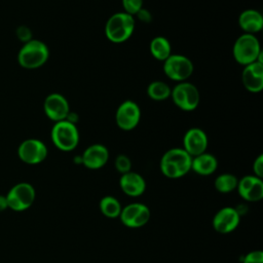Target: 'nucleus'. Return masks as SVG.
<instances>
[{
  "instance_id": "15",
  "label": "nucleus",
  "mask_w": 263,
  "mask_h": 263,
  "mask_svg": "<svg viewBox=\"0 0 263 263\" xmlns=\"http://www.w3.org/2000/svg\"><path fill=\"white\" fill-rule=\"evenodd\" d=\"M239 195L248 201H258L263 197V181L256 176H245L237 182Z\"/></svg>"
},
{
  "instance_id": "5",
  "label": "nucleus",
  "mask_w": 263,
  "mask_h": 263,
  "mask_svg": "<svg viewBox=\"0 0 263 263\" xmlns=\"http://www.w3.org/2000/svg\"><path fill=\"white\" fill-rule=\"evenodd\" d=\"M50 137L53 145L66 152L74 150L79 143V132L75 123L67 119L54 122Z\"/></svg>"
},
{
  "instance_id": "25",
  "label": "nucleus",
  "mask_w": 263,
  "mask_h": 263,
  "mask_svg": "<svg viewBox=\"0 0 263 263\" xmlns=\"http://www.w3.org/2000/svg\"><path fill=\"white\" fill-rule=\"evenodd\" d=\"M124 12L135 15L143 8V0H121Z\"/></svg>"
},
{
  "instance_id": "16",
  "label": "nucleus",
  "mask_w": 263,
  "mask_h": 263,
  "mask_svg": "<svg viewBox=\"0 0 263 263\" xmlns=\"http://www.w3.org/2000/svg\"><path fill=\"white\" fill-rule=\"evenodd\" d=\"M245 88L251 92H259L263 88V63L254 62L245 66L241 73Z\"/></svg>"
},
{
  "instance_id": "3",
  "label": "nucleus",
  "mask_w": 263,
  "mask_h": 263,
  "mask_svg": "<svg viewBox=\"0 0 263 263\" xmlns=\"http://www.w3.org/2000/svg\"><path fill=\"white\" fill-rule=\"evenodd\" d=\"M135 18L126 12L112 14L105 25V35L114 43H121L129 39L135 30Z\"/></svg>"
},
{
  "instance_id": "4",
  "label": "nucleus",
  "mask_w": 263,
  "mask_h": 263,
  "mask_svg": "<svg viewBox=\"0 0 263 263\" xmlns=\"http://www.w3.org/2000/svg\"><path fill=\"white\" fill-rule=\"evenodd\" d=\"M233 57L234 60L242 65L247 66L254 62H262V50L260 42L255 35L243 33L240 35L233 44Z\"/></svg>"
},
{
  "instance_id": "8",
  "label": "nucleus",
  "mask_w": 263,
  "mask_h": 263,
  "mask_svg": "<svg viewBox=\"0 0 263 263\" xmlns=\"http://www.w3.org/2000/svg\"><path fill=\"white\" fill-rule=\"evenodd\" d=\"M191 60L183 54L172 53L163 62V72L172 80L177 82L186 81L193 73Z\"/></svg>"
},
{
  "instance_id": "10",
  "label": "nucleus",
  "mask_w": 263,
  "mask_h": 263,
  "mask_svg": "<svg viewBox=\"0 0 263 263\" xmlns=\"http://www.w3.org/2000/svg\"><path fill=\"white\" fill-rule=\"evenodd\" d=\"M17 156L27 164H38L46 158L47 147L38 139H27L20 144Z\"/></svg>"
},
{
  "instance_id": "29",
  "label": "nucleus",
  "mask_w": 263,
  "mask_h": 263,
  "mask_svg": "<svg viewBox=\"0 0 263 263\" xmlns=\"http://www.w3.org/2000/svg\"><path fill=\"white\" fill-rule=\"evenodd\" d=\"M253 172H254V176L258 177V178H262L263 176V155H259L254 163H253Z\"/></svg>"
},
{
  "instance_id": "6",
  "label": "nucleus",
  "mask_w": 263,
  "mask_h": 263,
  "mask_svg": "<svg viewBox=\"0 0 263 263\" xmlns=\"http://www.w3.org/2000/svg\"><path fill=\"white\" fill-rule=\"evenodd\" d=\"M5 196L8 209L14 212H23L32 206L36 192L30 183L21 182L12 186Z\"/></svg>"
},
{
  "instance_id": "26",
  "label": "nucleus",
  "mask_w": 263,
  "mask_h": 263,
  "mask_svg": "<svg viewBox=\"0 0 263 263\" xmlns=\"http://www.w3.org/2000/svg\"><path fill=\"white\" fill-rule=\"evenodd\" d=\"M115 167L121 175L130 172V168H132L130 159L126 155H123V154L118 155L115 159Z\"/></svg>"
},
{
  "instance_id": "14",
  "label": "nucleus",
  "mask_w": 263,
  "mask_h": 263,
  "mask_svg": "<svg viewBox=\"0 0 263 263\" xmlns=\"http://www.w3.org/2000/svg\"><path fill=\"white\" fill-rule=\"evenodd\" d=\"M239 212L233 208L226 206L221 209L213 219V226L219 233H229L239 224Z\"/></svg>"
},
{
  "instance_id": "21",
  "label": "nucleus",
  "mask_w": 263,
  "mask_h": 263,
  "mask_svg": "<svg viewBox=\"0 0 263 263\" xmlns=\"http://www.w3.org/2000/svg\"><path fill=\"white\" fill-rule=\"evenodd\" d=\"M150 52L158 61H165L172 54V47L170 41L163 36L154 37L149 45Z\"/></svg>"
},
{
  "instance_id": "31",
  "label": "nucleus",
  "mask_w": 263,
  "mask_h": 263,
  "mask_svg": "<svg viewBox=\"0 0 263 263\" xmlns=\"http://www.w3.org/2000/svg\"><path fill=\"white\" fill-rule=\"evenodd\" d=\"M7 209H8V204H7L6 196L0 194V213L7 210Z\"/></svg>"
},
{
  "instance_id": "2",
  "label": "nucleus",
  "mask_w": 263,
  "mask_h": 263,
  "mask_svg": "<svg viewBox=\"0 0 263 263\" xmlns=\"http://www.w3.org/2000/svg\"><path fill=\"white\" fill-rule=\"evenodd\" d=\"M49 58L47 45L37 39L24 43L17 53V63L25 69H37L43 66Z\"/></svg>"
},
{
  "instance_id": "28",
  "label": "nucleus",
  "mask_w": 263,
  "mask_h": 263,
  "mask_svg": "<svg viewBox=\"0 0 263 263\" xmlns=\"http://www.w3.org/2000/svg\"><path fill=\"white\" fill-rule=\"evenodd\" d=\"M16 37L18 40L26 43L32 39V31L26 26H20L16 29Z\"/></svg>"
},
{
  "instance_id": "22",
  "label": "nucleus",
  "mask_w": 263,
  "mask_h": 263,
  "mask_svg": "<svg viewBox=\"0 0 263 263\" xmlns=\"http://www.w3.org/2000/svg\"><path fill=\"white\" fill-rule=\"evenodd\" d=\"M172 88L163 81H153L147 87V95L154 101H163L171 97Z\"/></svg>"
},
{
  "instance_id": "12",
  "label": "nucleus",
  "mask_w": 263,
  "mask_h": 263,
  "mask_svg": "<svg viewBox=\"0 0 263 263\" xmlns=\"http://www.w3.org/2000/svg\"><path fill=\"white\" fill-rule=\"evenodd\" d=\"M119 218L123 225L132 228L144 226L150 219L149 209L139 202L129 203L121 210Z\"/></svg>"
},
{
  "instance_id": "24",
  "label": "nucleus",
  "mask_w": 263,
  "mask_h": 263,
  "mask_svg": "<svg viewBox=\"0 0 263 263\" xmlns=\"http://www.w3.org/2000/svg\"><path fill=\"white\" fill-rule=\"evenodd\" d=\"M238 180L231 174H222L215 180V187L221 193H228L236 189Z\"/></svg>"
},
{
  "instance_id": "19",
  "label": "nucleus",
  "mask_w": 263,
  "mask_h": 263,
  "mask_svg": "<svg viewBox=\"0 0 263 263\" xmlns=\"http://www.w3.org/2000/svg\"><path fill=\"white\" fill-rule=\"evenodd\" d=\"M238 25L247 34H256L263 28V16L256 9H246L238 16Z\"/></svg>"
},
{
  "instance_id": "13",
  "label": "nucleus",
  "mask_w": 263,
  "mask_h": 263,
  "mask_svg": "<svg viewBox=\"0 0 263 263\" xmlns=\"http://www.w3.org/2000/svg\"><path fill=\"white\" fill-rule=\"evenodd\" d=\"M209 139L204 130L199 127L189 128L183 138V149L191 156H197L205 152Z\"/></svg>"
},
{
  "instance_id": "17",
  "label": "nucleus",
  "mask_w": 263,
  "mask_h": 263,
  "mask_svg": "<svg viewBox=\"0 0 263 263\" xmlns=\"http://www.w3.org/2000/svg\"><path fill=\"white\" fill-rule=\"evenodd\" d=\"M109 159V151L102 144H93L87 147L82 156L81 163L89 170H98L103 167Z\"/></svg>"
},
{
  "instance_id": "18",
  "label": "nucleus",
  "mask_w": 263,
  "mask_h": 263,
  "mask_svg": "<svg viewBox=\"0 0 263 263\" xmlns=\"http://www.w3.org/2000/svg\"><path fill=\"white\" fill-rule=\"evenodd\" d=\"M119 185L121 190L129 196H140L146 189L144 178L134 172H128L121 175Z\"/></svg>"
},
{
  "instance_id": "20",
  "label": "nucleus",
  "mask_w": 263,
  "mask_h": 263,
  "mask_svg": "<svg viewBox=\"0 0 263 263\" xmlns=\"http://www.w3.org/2000/svg\"><path fill=\"white\" fill-rule=\"evenodd\" d=\"M218 166L217 158L206 152H203L197 156L192 157L191 170L201 176L212 175Z\"/></svg>"
},
{
  "instance_id": "1",
  "label": "nucleus",
  "mask_w": 263,
  "mask_h": 263,
  "mask_svg": "<svg viewBox=\"0 0 263 263\" xmlns=\"http://www.w3.org/2000/svg\"><path fill=\"white\" fill-rule=\"evenodd\" d=\"M192 157L183 148L167 150L160 159V171L170 179L185 176L191 170Z\"/></svg>"
},
{
  "instance_id": "11",
  "label": "nucleus",
  "mask_w": 263,
  "mask_h": 263,
  "mask_svg": "<svg viewBox=\"0 0 263 263\" xmlns=\"http://www.w3.org/2000/svg\"><path fill=\"white\" fill-rule=\"evenodd\" d=\"M45 115L53 122L66 120L70 114V106L67 99L58 92L49 93L43 103Z\"/></svg>"
},
{
  "instance_id": "23",
  "label": "nucleus",
  "mask_w": 263,
  "mask_h": 263,
  "mask_svg": "<svg viewBox=\"0 0 263 263\" xmlns=\"http://www.w3.org/2000/svg\"><path fill=\"white\" fill-rule=\"evenodd\" d=\"M100 210L102 214L108 218L119 217L121 213V205L119 201L113 196H105L100 201Z\"/></svg>"
},
{
  "instance_id": "30",
  "label": "nucleus",
  "mask_w": 263,
  "mask_h": 263,
  "mask_svg": "<svg viewBox=\"0 0 263 263\" xmlns=\"http://www.w3.org/2000/svg\"><path fill=\"white\" fill-rule=\"evenodd\" d=\"M137 15H138L143 22H150V20H151L150 14H149V11H146V10H144L143 8L137 13Z\"/></svg>"
},
{
  "instance_id": "7",
  "label": "nucleus",
  "mask_w": 263,
  "mask_h": 263,
  "mask_svg": "<svg viewBox=\"0 0 263 263\" xmlns=\"http://www.w3.org/2000/svg\"><path fill=\"white\" fill-rule=\"evenodd\" d=\"M174 104L183 111H193L197 108L200 95L197 87L187 81L178 82L171 91Z\"/></svg>"
},
{
  "instance_id": "27",
  "label": "nucleus",
  "mask_w": 263,
  "mask_h": 263,
  "mask_svg": "<svg viewBox=\"0 0 263 263\" xmlns=\"http://www.w3.org/2000/svg\"><path fill=\"white\" fill-rule=\"evenodd\" d=\"M242 263H263V253L261 251H252L243 257Z\"/></svg>"
},
{
  "instance_id": "9",
  "label": "nucleus",
  "mask_w": 263,
  "mask_h": 263,
  "mask_svg": "<svg viewBox=\"0 0 263 263\" xmlns=\"http://www.w3.org/2000/svg\"><path fill=\"white\" fill-rule=\"evenodd\" d=\"M141 109L139 105L132 101L126 100L122 102L115 113V121L117 126L125 132L134 129L140 122Z\"/></svg>"
}]
</instances>
